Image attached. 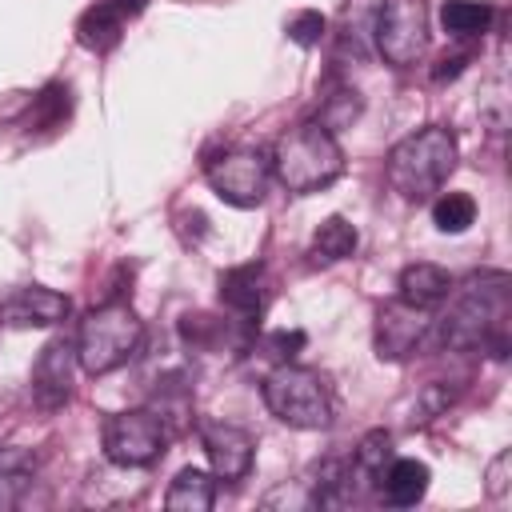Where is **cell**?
Wrapping results in <instances>:
<instances>
[{
  "label": "cell",
  "mask_w": 512,
  "mask_h": 512,
  "mask_svg": "<svg viewBox=\"0 0 512 512\" xmlns=\"http://www.w3.org/2000/svg\"><path fill=\"white\" fill-rule=\"evenodd\" d=\"M448 296L452 304L436 320V340L456 352L484 348L492 356H508V312H512L508 272H476Z\"/></svg>",
  "instance_id": "obj_1"
},
{
  "label": "cell",
  "mask_w": 512,
  "mask_h": 512,
  "mask_svg": "<svg viewBox=\"0 0 512 512\" xmlns=\"http://www.w3.org/2000/svg\"><path fill=\"white\" fill-rule=\"evenodd\" d=\"M340 172H344V152H340L336 136L316 120L288 128L272 148V176L292 196L320 192L332 180H340Z\"/></svg>",
  "instance_id": "obj_2"
},
{
  "label": "cell",
  "mask_w": 512,
  "mask_h": 512,
  "mask_svg": "<svg viewBox=\"0 0 512 512\" xmlns=\"http://www.w3.org/2000/svg\"><path fill=\"white\" fill-rule=\"evenodd\" d=\"M456 160L460 144L448 128H420L388 152V184L404 200H424L444 188V180L456 172Z\"/></svg>",
  "instance_id": "obj_3"
},
{
  "label": "cell",
  "mask_w": 512,
  "mask_h": 512,
  "mask_svg": "<svg viewBox=\"0 0 512 512\" xmlns=\"http://www.w3.org/2000/svg\"><path fill=\"white\" fill-rule=\"evenodd\" d=\"M140 340H144V324L132 312V304L108 300V304L92 308L80 320V332H76V364L88 376H108V372H116L120 364H128L136 356Z\"/></svg>",
  "instance_id": "obj_4"
},
{
  "label": "cell",
  "mask_w": 512,
  "mask_h": 512,
  "mask_svg": "<svg viewBox=\"0 0 512 512\" xmlns=\"http://www.w3.org/2000/svg\"><path fill=\"white\" fill-rule=\"evenodd\" d=\"M260 392H264L268 412L288 428L312 432V428H328L332 424V392H328L324 376L312 372V368H300V364L284 360L280 368H272L264 376Z\"/></svg>",
  "instance_id": "obj_5"
},
{
  "label": "cell",
  "mask_w": 512,
  "mask_h": 512,
  "mask_svg": "<svg viewBox=\"0 0 512 512\" xmlns=\"http://www.w3.org/2000/svg\"><path fill=\"white\" fill-rule=\"evenodd\" d=\"M168 436H172V428L152 408L112 412L104 420V456L120 468H148L152 460L164 456Z\"/></svg>",
  "instance_id": "obj_6"
},
{
  "label": "cell",
  "mask_w": 512,
  "mask_h": 512,
  "mask_svg": "<svg viewBox=\"0 0 512 512\" xmlns=\"http://www.w3.org/2000/svg\"><path fill=\"white\" fill-rule=\"evenodd\" d=\"M372 48L392 68H412L428 48V12L424 0H380Z\"/></svg>",
  "instance_id": "obj_7"
},
{
  "label": "cell",
  "mask_w": 512,
  "mask_h": 512,
  "mask_svg": "<svg viewBox=\"0 0 512 512\" xmlns=\"http://www.w3.org/2000/svg\"><path fill=\"white\" fill-rule=\"evenodd\" d=\"M208 188L232 208H256L272 184V156L260 148H228L204 168Z\"/></svg>",
  "instance_id": "obj_8"
},
{
  "label": "cell",
  "mask_w": 512,
  "mask_h": 512,
  "mask_svg": "<svg viewBox=\"0 0 512 512\" xmlns=\"http://www.w3.org/2000/svg\"><path fill=\"white\" fill-rule=\"evenodd\" d=\"M432 328L428 308H416L408 300H392L376 312V356L380 360H408Z\"/></svg>",
  "instance_id": "obj_9"
},
{
  "label": "cell",
  "mask_w": 512,
  "mask_h": 512,
  "mask_svg": "<svg viewBox=\"0 0 512 512\" xmlns=\"http://www.w3.org/2000/svg\"><path fill=\"white\" fill-rule=\"evenodd\" d=\"M200 444H204V456L212 464V472L220 480H244L248 468H252V456H256V444L244 428L228 424V420H200Z\"/></svg>",
  "instance_id": "obj_10"
},
{
  "label": "cell",
  "mask_w": 512,
  "mask_h": 512,
  "mask_svg": "<svg viewBox=\"0 0 512 512\" xmlns=\"http://www.w3.org/2000/svg\"><path fill=\"white\" fill-rule=\"evenodd\" d=\"M68 296L64 292H52L44 284H28V288H16L12 296L0 300V324L4 328H52L68 316Z\"/></svg>",
  "instance_id": "obj_11"
},
{
  "label": "cell",
  "mask_w": 512,
  "mask_h": 512,
  "mask_svg": "<svg viewBox=\"0 0 512 512\" xmlns=\"http://www.w3.org/2000/svg\"><path fill=\"white\" fill-rule=\"evenodd\" d=\"M72 372H76V344L52 340L32 368V396L40 408H60L72 396Z\"/></svg>",
  "instance_id": "obj_12"
},
{
  "label": "cell",
  "mask_w": 512,
  "mask_h": 512,
  "mask_svg": "<svg viewBox=\"0 0 512 512\" xmlns=\"http://www.w3.org/2000/svg\"><path fill=\"white\" fill-rule=\"evenodd\" d=\"M428 480H432L428 464L408 460V456H392L388 468L380 472V492H384V500H388L392 508H412V504L424 500Z\"/></svg>",
  "instance_id": "obj_13"
},
{
  "label": "cell",
  "mask_w": 512,
  "mask_h": 512,
  "mask_svg": "<svg viewBox=\"0 0 512 512\" xmlns=\"http://www.w3.org/2000/svg\"><path fill=\"white\" fill-rule=\"evenodd\" d=\"M452 292V276L440 268V264H428V260H416L400 272V300L416 304V308H436L444 304Z\"/></svg>",
  "instance_id": "obj_14"
},
{
  "label": "cell",
  "mask_w": 512,
  "mask_h": 512,
  "mask_svg": "<svg viewBox=\"0 0 512 512\" xmlns=\"http://www.w3.org/2000/svg\"><path fill=\"white\" fill-rule=\"evenodd\" d=\"M356 248H360V232H356V224L344 220V216H328V220L316 228L312 244H308V260H312L316 268H328V264L348 260Z\"/></svg>",
  "instance_id": "obj_15"
},
{
  "label": "cell",
  "mask_w": 512,
  "mask_h": 512,
  "mask_svg": "<svg viewBox=\"0 0 512 512\" xmlns=\"http://www.w3.org/2000/svg\"><path fill=\"white\" fill-rule=\"evenodd\" d=\"M220 300L224 308L240 316H256L264 304V268L260 264H236L220 276Z\"/></svg>",
  "instance_id": "obj_16"
},
{
  "label": "cell",
  "mask_w": 512,
  "mask_h": 512,
  "mask_svg": "<svg viewBox=\"0 0 512 512\" xmlns=\"http://www.w3.org/2000/svg\"><path fill=\"white\" fill-rule=\"evenodd\" d=\"M164 504L172 512H208L216 504V476H208L204 468H180L164 492Z\"/></svg>",
  "instance_id": "obj_17"
},
{
  "label": "cell",
  "mask_w": 512,
  "mask_h": 512,
  "mask_svg": "<svg viewBox=\"0 0 512 512\" xmlns=\"http://www.w3.org/2000/svg\"><path fill=\"white\" fill-rule=\"evenodd\" d=\"M120 28H124V12H120L112 0L88 8V12L80 16V24H76L80 44L92 48V52H108V48L120 40Z\"/></svg>",
  "instance_id": "obj_18"
},
{
  "label": "cell",
  "mask_w": 512,
  "mask_h": 512,
  "mask_svg": "<svg viewBox=\"0 0 512 512\" xmlns=\"http://www.w3.org/2000/svg\"><path fill=\"white\" fill-rule=\"evenodd\" d=\"M440 24H444L448 36L468 40V36L488 32V24H492V8L480 4V0H448V4L440 8Z\"/></svg>",
  "instance_id": "obj_19"
},
{
  "label": "cell",
  "mask_w": 512,
  "mask_h": 512,
  "mask_svg": "<svg viewBox=\"0 0 512 512\" xmlns=\"http://www.w3.org/2000/svg\"><path fill=\"white\" fill-rule=\"evenodd\" d=\"M376 12L380 0H348L344 16H340V44L352 52H368L372 48V28H376Z\"/></svg>",
  "instance_id": "obj_20"
},
{
  "label": "cell",
  "mask_w": 512,
  "mask_h": 512,
  "mask_svg": "<svg viewBox=\"0 0 512 512\" xmlns=\"http://www.w3.org/2000/svg\"><path fill=\"white\" fill-rule=\"evenodd\" d=\"M36 460L20 448H0V508H16L32 484Z\"/></svg>",
  "instance_id": "obj_21"
},
{
  "label": "cell",
  "mask_w": 512,
  "mask_h": 512,
  "mask_svg": "<svg viewBox=\"0 0 512 512\" xmlns=\"http://www.w3.org/2000/svg\"><path fill=\"white\" fill-rule=\"evenodd\" d=\"M432 224L448 236H460L476 224V200L468 192H444L436 204H432Z\"/></svg>",
  "instance_id": "obj_22"
},
{
  "label": "cell",
  "mask_w": 512,
  "mask_h": 512,
  "mask_svg": "<svg viewBox=\"0 0 512 512\" xmlns=\"http://www.w3.org/2000/svg\"><path fill=\"white\" fill-rule=\"evenodd\" d=\"M396 452H392V436L384 432V428H376V432H368L364 440H360V448H356V472L360 476H372V480H380V472L388 468V460H392Z\"/></svg>",
  "instance_id": "obj_23"
},
{
  "label": "cell",
  "mask_w": 512,
  "mask_h": 512,
  "mask_svg": "<svg viewBox=\"0 0 512 512\" xmlns=\"http://www.w3.org/2000/svg\"><path fill=\"white\" fill-rule=\"evenodd\" d=\"M324 32H328V20L320 12H312V8L288 16V40H296L300 48H316L324 40Z\"/></svg>",
  "instance_id": "obj_24"
},
{
  "label": "cell",
  "mask_w": 512,
  "mask_h": 512,
  "mask_svg": "<svg viewBox=\"0 0 512 512\" xmlns=\"http://www.w3.org/2000/svg\"><path fill=\"white\" fill-rule=\"evenodd\" d=\"M356 112H360L356 92H336V96L328 100V108L320 112V120H316V124H324L328 132H336V128H344L348 120H356Z\"/></svg>",
  "instance_id": "obj_25"
},
{
  "label": "cell",
  "mask_w": 512,
  "mask_h": 512,
  "mask_svg": "<svg viewBox=\"0 0 512 512\" xmlns=\"http://www.w3.org/2000/svg\"><path fill=\"white\" fill-rule=\"evenodd\" d=\"M508 468H512V452H500L488 464V496H504L508 492Z\"/></svg>",
  "instance_id": "obj_26"
},
{
  "label": "cell",
  "mask_w": 512,
  "mask_h": 512,
  "mask_svg": "<svg viewBox=\"0 0 512 512\" xmlns=\"http://www.w3.org/2000/svg\"><path fill=\"white\" fill-rule=\"evenodd\" d=\"M272 348L280 360H292L296 348H304V332H280V336H272Z\"/></svg>",
  "instance_id": "obj_27"
},
{
  "label": "cell",
  "mask_w": 512,
  "mask_h": 512,
  "mask_svg": "<svg viewBox=\"0 0 512 512\" xmlns=\"http://www.w3.org/2000/svg\"><path fill=\"white\" fill-rule=\"evenodd\" d=\"M112 4H116L124 16H136V12H144V4H148V0H112Z\"/></svg>",
  "instance_id": "obj_28"
}]
</instances>
